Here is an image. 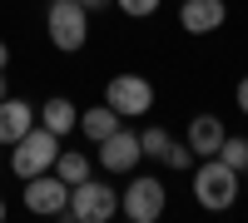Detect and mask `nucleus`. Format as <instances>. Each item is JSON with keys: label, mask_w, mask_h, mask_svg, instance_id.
Masks as SVG:
<instances>
[{"label": "nucleus", "mask_w": 248, "mask_h": 223, "mask_svg": "<svg viewBox=\"0 0 248 223\" xmlns=\"http://www.w3.org/2000/svg\"><path fill=\"white\" fill-rule=\"evenodd\" d=\"M218 159H223V164H229V169H248V139H229V134H223V144H218Z\"/></svg>", "instance_id": "2eb2a0df"}, {"label": "nucleus", "mask_w": 248, "mask_h": 223, "mask_svg": "<svg viewBox=\"0 0 248 223\" xmlns=\"http://www.w3.org/2000/svg\"><path fill=\"white\" fill-rule=\"evenodd\" d=\"M119 129V114L109 109V104H94V109H85V114H79V134H85V139H94V144H99V139H109Z\"/></svg>", "instance_id": "ddd939ff"}, {"label": "nucleus", "mask_w": 248, "mask_h": 223, "mask_svg": "<svg viewBox=\"0 0 248 223\" xmlns=\"http://www.w3.org/2000/svg\"><path fill=\"white\" fill-rule=\"evenodd\" d=\"M0 99H5V70H0Z\"/></svg>", "instance_id": "4be33fe9"}, {"label": "nucleus", "mask_w": 248, "mask_h": 223, "mask_svg": "<svg viewBox=\"0 0 248 223\" xmlns=\"http://www.w3.org/2000/svg\"><path fill=\"white\" fill-rule=\"evenodd\" d=\"M25 208L30 213H45V218H60L70 208V184L60 174H35V178H25Z\"/></svg>", "instance_id": "423d86ee"}, {"label": "nucleus", "mask_w": 248, "mask_h": 223, "mask_svg": "<svg viewBox=\"0 0 248 223\" xmlns=\"http://www.w3.org/2000/svg\"><path fill=\"white\" fill-rule=\"evenodd\" d=\"M164 164L184 174V169H194L199 159H194V149H189V144H174V139H169V149H164Z\"/></svg>", "instance_id": "dca6fc26"}, {"label": "nucleus", "mask_w": 248, "mask_h": 223, "mask_svg": "<svg viewBox=\"0 0 248 223\" xmlns=\"http://www.w3.org/2000/svg\"><path fill=\"white\" fill-rule=\"evenodd\" d=\"M10 65V45H5V40H0V70H5Z\"/></svg>", "instance_id": "412c9836"}, {"label": "nucleus", "mask_w": 248, "mask_h": 223, "mask_svg": "<svg viewBox=\"0 0 248 223\" xmlns=\"http://www.w3.org/2000/svg\"><path fill=\"white\" fill-rule=\"evenodd\" d=\"M35 124V104H25V99H0V144H15L20 134H25Z\"/></svg>", "instance_id": "9d476101"}, {"label": "nucleus", "mask_w": 248, "mask_h": 223, "mask_svg": "<svg viewBox=\"0 0 248 223\" xmlns=\"http://www.w3.org/2000/svg\"><path fill=\"white\" fill-rule=\"evenodd\" d=\"M233 99H238V109H243V114H248V74H243V79H238V89H233Z\"/></svg>", "instance_id": "6ab92c4d"}, {"label": "nucleus", "mask_w": 248, "mask_h": 223, "mask_svg": "<svg viewBox=\"0 0 248 223\" xmlns=\"http://www.w3.org/2000/svg\"><path fill=\"white\" fill-rule=\"evenodd\" d=\"M40 124H45V129H55L60 139H65L70 129H79V109L70 104L65 94H55V99H45V104H40Z\"/></svg>", "instance_id": "f8f14e48"}, {"label": "nucleus", "mask_w": 248, "mask_h": 223, "mask_svg": "<svg viewBox=\"0 0 248 223\" xmlns=\"http://www.w3.org/2000/svg\"><path fill=\"white\" fill-rule=\"evenodd\" d=\"M139 159H144V144H139L134 129H114L109 139H99V164L109 174H129Z\"/></svg>", "instance_id": "6e6552de"}, {"label": "nucleus", "mask_w": 248, "mask_h": 223, "mask_svg": "<svg viewBox=\"0 0 248 223\" xmlns=\"http://www.w3.org/2000/svg\"><path fill=\"white\" fill-rule=\"evenodd\" d=\"M114 5L129 15V20H144V15H154V10H159V0H114Z\"/></svg>", "instance_id": "a211bd4d"}, {"label": "nucleus", "mask_w": 248, "mask_h": 223, "mask_svg": "<svg viewBox=\"0 0 248 223\" xmlns=\"http://www.w3.org/2000/svg\"><path fill=\"white\" fill-rule=\"evenodd\" d=\"M164 204H169V193H164L159 178H134V184L124 189V198H119V213L129 223H154L164 213Z\"/></svg>", "instance_id": "0eeeda50"}, {"label": "nucleus", "mask_w": 248, "mask_h": 223, "mask_svg": "<svg viewBox=\"0 0 248 223\" xmlns=\"http://www.w3.org/2000/svg\"><path fill=\"white\" fill-rule=\"evenodd\" d=\"M55 174L65 178V184L75 189V184H85L90 178V159L79 154V149H60V159H55Z\"/></svg>", "instance_id": "4468645a"}, {"label": "nucleus", "mask_w": 248, "mask_h": 223, "mask_svg": "<svg viewBox=\"0 0 248 223\" xmlns=\"http://www.w3.org/2000/svg\"><path fill=\"white\" fill-rule=\"evenodd\" d=\"M223 15H229L223 0H184V5H179V25L189 35H214L223 25Z\"/></svg>", "instance_id": "1a4fd4ad"}, {"label": "nucleus", "mask_w": 248, "mask_h": 223, "mask_svg": "<svg viewBox=\"0 0 248 223\" xmlns=\"http://www.w3.org/2000/svg\"><path fill=\"white\" fill-rule=\"evenodd\" d=\"M0 218H5V198H0Z\"/></svg>", "instance_id": "5701e85b"}, {"label": "nucleus", "mask_w": 248, "mask_h": 223, "mask_svg": "<svg viewBox=\"0 0 248 223\" xmlns=\"http://www.w3.org/2000/svg\"><path fill=\"white\" fill-rule=\"evenodd\" d=\"M55 159H60V134L55 129H45L35 119V124L15 139V154H10V169L20 174V178H35V174H45V169H55Z\"/></svg>", "instance_id": "f03ea898"}, {"label": "nucleus", "mask_w": 248, "mask_h": 223, "mask_svg": "<svg viewBox=\"0 0 248 223\" xmlns=\"http://www.w3.org/2000/svg\"><path fill=\"white\" fill-rule=\"evenodd\" d=\"M194 204L199 208H214V213L233 208L238 204V169H229L218 154L214 159H199V164H194Z\"/></svg>", "instance_id": "f257e3e1"}, {"label": "nucleus", "mask_w": 248, "mask_h": 223, "mask_svg": "<svg viewBox=\"0 0 248 223\" xmlns=\"http://www.w3.org/2000/svg\"><path fill=\"white\" fill-rule=\"evenodd\" d=\"M105 104L119 119H134V114H149L154 109V85L144 74H114L109 89H105Z\"/></svg>", "instance_id": "39448f33"}, {"label": "nucleus", "mask_w": 248, "mask_h": 223, "mask_svg": "<svg viewBox=\"0 0 248 223\" xmlns=\"http://www.w3.org/2000/svg\"><path fill=\"white\" fill-rule=\"evenodd\" d=\"M45 30L55 40V50H85V40H90V10L79 5V0H50V10H45Z\"/></svg>", "instance_id": "7ed1b4c3"}, {"label": "nucleus", "mask_w": 248, "mask_h": 223, "mask_svg": "<svg viewBox=\"0 0 248 223\" xmlns=\"http://www.w3.org/2000/svg\"><path fill=\"white\" fill-rule=\"evenodd\" d=\"M114 213H119V193H114L109 184L85 178V184L70 189V208H65V218H75V223H109Z\"/></svg>", "instance_id": "20e7f679"}, {"label": "nucleus", "mask_w": 248, "mask_h": 223, "mask_svg": "<svg viewBox=\"0 0 248 223\" xmlns=\"http://www.w3.org/2000/svg\"><path fill=\"white\" fill-rule=\"evenodd\" d=\"M139 144H144V154H149V159H164V149H169V134H164V129H144Z\"/></svg>", "instance_id": "f3484780"}, {"label": "nucleus", "mask_w": 248, "mask_h": 223, "mask_svg": "<svg viewBox=\"0 0 248 223\" xmlns=\"http://www.w3.org/2000/svg\"><path fill=\"white\" fill-rule=\"evenodd\" d=\"M85 10H105V5H114V0H79Z\"/></svg>", "instance_id": "aec40b11"}, {"label": "nucleus", "mask_w": 248, "mask_h": 223, "mask_svg": "<svg viewBox=\"0 0 248 223\" xmlns=\"http://www.w3.org/2000/svg\"><path fill=\"white\" fill-rule=\"evenodd\" d=\"M184 144L194 149V159H214L218 144H223V124H218L214 114H199L194 124H189V139H184Z\"/></svg>", "instance_id": "9b49d317"}]
</instances>
